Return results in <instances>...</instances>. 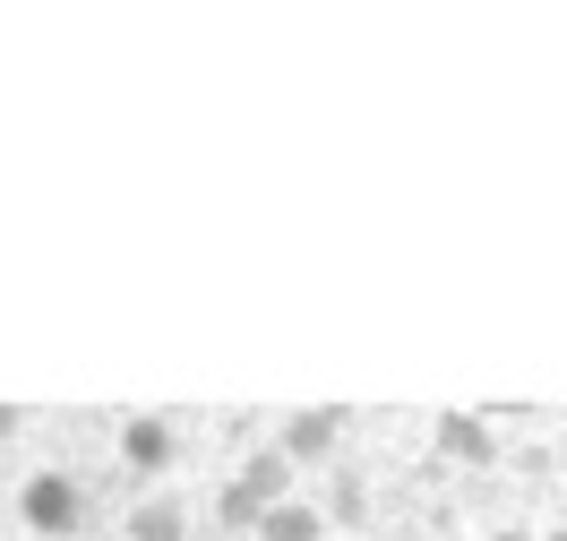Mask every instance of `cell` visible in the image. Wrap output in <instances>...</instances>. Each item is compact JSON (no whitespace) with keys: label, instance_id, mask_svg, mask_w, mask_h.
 <instances>
[{"label":"cell","instance_id":"cell-1","mask_svg":"<svg viewBox=\"0 0 567 541\" xmlns=\"http://www.w3.org/2000/svg\"><path fill=\"white\" fill-rule=\"evenodd\" d=\"M18 516H27V533L70 541L78 524H86V490H78L61 465H43V472H27V490H18Z\"/></svg>","mask_w":567,"mask_h":541},{"label":"cell","instance_id":"cell-2","mask_svg":"<svg viewBox=\"0 0 567 541\" xmlns=\"http://www.w3.org/2000/svg\"><path fill=\"white\" fill-rule=\"evenodd\" d=\"M336 438H344V413H336V404H319V413H292L276 447L292 456V465H327V456H336Z\"/></svg>","mask_w":567,"mask_h":541},{"label":"cell","instance_id":"cell-3","mask_svg":"<svg viewBox=\"0 0 567 541\" xmlns=\"http://www.w3.org/2000/svg\"><path fill=\"white\" fill-rule=\"evenodd\" d=\"M233 481H241L258 507H284V499H292V456H284V447H258V456H249Z\"/></svg>","mask_w":567,"mask_h":541},{"label":"cell","instance_id":"cell-4","mask_svg":"<svg viewBox=\"0 0 567 541\" xmlns=\"http://www.w3.org/2000/svg\"><path fill=\"white\" fill-rule=\"evenodd\" d=\"M121 465L130 472H164L173 465V422H121Z\"/></svg>","mask_w":567,"mask_h":541},{"label":"cell","instance_id":"cell-5","mask_svg":"<svg viewBox=\"0 0 567 541\" xmlns=\"http://www.w3.org/2000/svg\"><path fill=\"white\" fill-rule=\"evenodd\" d=\"M439 447H447L456 465H491V456H498L491 422H473V413H447V422H439Z\"/></svg>","mask_w":567,"mask_h":541},{"label":"cell","instance_id":"cell-6","mask_svg":"<svg viewBox=\"0 0 567 541\" xmlns=\"http://www.w3.org/2000/svg\"><path fill=\"white\" fill-rule=\"evenodd\" d=\"M319 533H327V516H319V507L284 499V507H267V516H258V533H249V541H319Z\"/></svg>","mask_w":567,"mask_h":541},{"label":"cell","instance_id":"cell-7","mask_svg":"<svg viewBox=\"0 0 567 541\" xmlns=\"http://www.w3.org/2000/svg\"><path fill=\"white\" fill-rule=\"evenodd\" d=\"M130 541H189V516L173 499H146V507H130Z\"/></svg>","mask_w":567,"mask_h":541},{"label":"cell","instance_id":"cell-8","mask_svg":"<svg viewBox=\"0 0 567 541\" xmlns=\"http://www.w3.org/2000/svg\"><path fill=\"white\" fill-rule=\"evenodd\" d=\"M258 516H267V507L249 499L241 481H224V490H215V524H233V533H258Z\"/></svg>","mask_w":567,"mask_h":541},{"label":"cell","instance_id":"cell-9","mask_svg":"<svg viewBox=\"0 0 567 541\" xmlns=\"http://www.w3.org/2000/svg\"><path fill=\"white\" fill-rule=\"evenodd\" d=\"M327 516H336V524H361V516H370V490H361V472H353V465L336 472V499H327Z\"/></svg>","mask_w":567,"mask_h":541},{"label":"cell","instance_id":"cell-10","mask_svg":"<svg viewBox=\"0 0 567 541\" xmlns=\"http://www.w3.org/2000/svg\"><path fill=\"white\" fill-rule=\"evenodd\" d=\"M498 541H533V533H516V524H507V533H498Z\"/></svg>","mask_w":567,"mask_h":541},{"label":"cell","instance_id":"cell-11","mask_svg":"<svg viewBox=\"0 0 567 541\" xmlns=\"http://www.w3.org/2000/svg\"><path fill=\"white\" fill-rule=\"evenodd\" d=\"M542 541H567V524H559V533H542Z\"/></svg>","mask_w":567,"mask_h":541},{"label":"cell","instance_id":"cell-12","mask_svg":"<svg viewBox=\"0 0 567 541\" xmlns=\"http://www.w3.org/2000/svg\"><path fill=\"white\" fill-rule=\"evenodd\" d=\"M559 472H567V438H559Z\"/></svg>","mask_w":567,"mask_h":541}]
</instances>
